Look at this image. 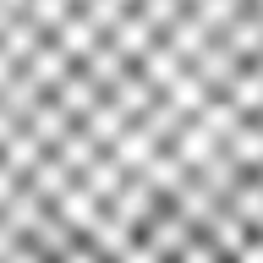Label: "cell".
<instances>
[{"label": "cell", "instance_id": "cell-1", "mask_svg": "<svg viewBox=\"0 0 263 263\" xmlns=\"http://www.w3.org/2000/svg\"><path fill=\"white\" fill-rule=\"evenodd\" d=\"M0 263H263V0H0Z\"/></svg>", "mask_w": 263, "mask_h": 263}]
</instances>
